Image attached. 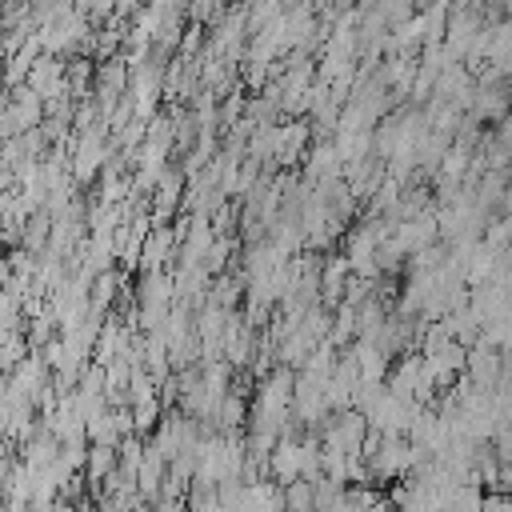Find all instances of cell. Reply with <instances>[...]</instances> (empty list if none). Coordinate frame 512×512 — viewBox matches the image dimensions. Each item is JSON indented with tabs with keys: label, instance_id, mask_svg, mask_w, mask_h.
Instances as JSON below:
<instances>
[{
	"label": "cell",
	"instance_id": "1",
	"mask_svg": "<svg viewBox=\"0 0 512 512\" xmlns=\"http://www.w3.org/2000/svg\"><path fill=\"white\" fill-rule=\"evenodd\" d=\"M312 140V128H308V116H288V124H276V140H272V160L276 168H296L304 148Z\"/></svg>",
	"mask_w": 512,
	"mask_h": 512
},
{
	"label": "cell",
	"instance_id": "2",
	"mask_svg": "<svg viewBox=\"0 0 512 512\" xmlns=\"http://www.w3.org/2000/svg\"><path fill=\"white\" fill-rule=\"evenodd\" d=\"M232 252H236V240H220V236H212V244H208V252H204V272L208 276H216V272H224L228 264H232Z\"/></svg>",
	"mask_w": 512,
	"mask_h": 512
},
{
	"label": "cell",
	"instance_id": "3",
	"mask_svg": "<svg viewBox=\"0 0 512 512\" xmlns=\"http://www.w3.org/2000/svg\"><path fill=\"white\" fill-rule=\"evenodd\" d=\"M280 492H284V508H312V480L296 476V480L280 484Z\"/></svg>",
	"mask_w": 512,
	"mask_h": 512
}]
</instances>
